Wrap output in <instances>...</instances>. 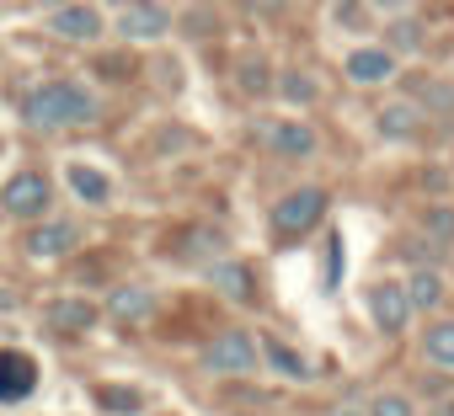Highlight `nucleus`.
I'll use <instances>...</instances> for the list:
<instances>
[{
	"instance_id": "nucleus-1",
	"label": "nucleus",
	"mask_w": 454,
	"mask_h": 416,
	"mask_svg": "<svg viewBox=\"0 0 454 416\" xmlns=\"http://www.w3.org/2000/svg\"><path fill=\"white\" fill-rule=\"evenodd\" d=\"M97 112H102V102L81 81H43L22 102V118L33 128H86V123H97Z\"/></svg>"
},
{
	"instance_id": "nucleus-2",
	"label": "nucleus",
	"mask_w": 454,
	"mask_h": 416,
	"mask_svg": "<svg viewBox=\"0 0 454 416\" xmlns=\"http://www.w3.org/2000/svg\"><path fill=\"white\" fill-rule=\"evenodd\" d=\"M326 220V187H294V192H284L278 203H273V214H268V230H273V241H300V235H310L316 225Z\"/></svg>"
},
{
	"instance_id": "nucleus-3",
	"label": "nucleus",
	"mask_w": 454,
	"mask_h": 416,
	"mask_svg": "<svg viewBox=\"0 0 454 416\" xmlns=\"http://www.w3.org/2000/svg\"><path fill=\"white\" fill-rule=\"evenodd\" d=\"M203 368L208 374H224V379H241V374H257L262 368V352H257V336L252 331H219L208 347H203Z\"/></svg>"
},
{
	"instance_id": "nucleus-4",
	"label": "nucleus",
	"mask_w": 454,
	"mask_h": 416,
	"mask_svg": "<svg viewBox=\"0 0 454 416\" xmlns=\"http://www.w3.org/2000/svg\"><path fill=\"white\" fill-rule=\"evenodd\" d=\"M257 144L278 160H310L321 150V134L300 118H257Z\"/></svg>"
},
{
	"instance_id": "nucleus-5",
	"label": "nucleus",
	"mask_w": 454,
	"mask_h": 416,
	"mask_svg": "<svg viewBox=\"0 0 454 416\" xmlns=\"http://www.w3.org/2000/svg\"><path fill=\"white\" fill-rule=\"evenodd\" d=\"M364 304H369V326H374L380 336H406V326L417 320V315H411V304H406L401 278H380V283H369Z\"/></svg>"
},
{
	"instance_id": "nucleus-6",
	"label": "nucleus",
	"mask_w": 454,
	"mask_h": 416,
	"mask_svg": "<svg viewBox=\"0 0 454 416\" xmlns=\"http://www.w3.org/2000/svg\"><path fill=\"white\" fill-rule=\"evenodd\" d=\"M374 134H380L385 144H422V139L433 134V118H427L411 96H401V102H385V107L374 112Z\"/></svg>"
},
{
	"instance_id": "nucleus-7",
	"label": "nucleus",
	"mask_w": 454,
	"mask_h": 416,
	"mask_svg": "<svg viewBox=\"0 0 454 416\" xmlns=\"http://www.w3.org/2000/svg\"><path fill=\"white\" fill-rule=\"evenodd\" d=\"M38 379H43V368L27 347H0V405L27 400L38 389Z\"/></svg>"
},
{
	"instance_id": "nucleus-8",
	"label": "nucleus",
	"mask_w": 454,
	"mask_h": 416,
	"mask_svg": "<svg viewBox=\"0 0 454 416\" xmlns=\"http://www.w3.org/2000/svg\"><path fill=\"white\" fill-rule=\"evenodd\" d=\"M342 75H348L353 86H385V81L401 75V59H395L385 43H358V49L342 59Z\"/></svg>"
},
{
	"instance_id": "nucleus-9",
	"label": "nucleus",
	"mask_w": 454,
	"mask_h": 416,
	"mask_svg": "<svg viewBox=\"0 0 454 416\" xmlns=\"http://www.w3.org/2000/svg\"><path fill=\"white\" fill-rule=\"evenodd\" d=\"M49 197H54V187H49V176H38V171H17V176L6 181V192H0V203H6V214H17V220H33V214H43V208H49Z\"/></svg>"
},
{
	"instance_id": "nucleus-10",
	"label": "nucleus",
	"mask_w": 454,
	"mask_h": 416,
	"mask_svg": "<svg viewBox=\"0 0 454 416\" xmlns=\"http://www.w3.org/2000/svg\"><path fill=\"white\" fill-rule=\"evenodd\" d=\"M75 246H81V225H70V220H49V225L27 230V257L33 262H59Z\"/></svg>"
},
{
	"instance_id": "nucleus-11",
	"label": "nucleus",
	"mask_w": 454,
	"mask_h": 416,
	"mask_svg": "<svg viewBox=\"0 0 454 416\" xmlns=\"http://www.w3.org/2000/svg\"><path fill=\"white\" fill-rule=\"evenodd\" d=\"M49 27L70 43H97L102 38V12L97 6H81V0H65V6H54Z\"/></svg>"
},
{
	"instance_id": "nucleus-12",
	"label": "nucleus",
	"mask_w": 454,
	"mask_h": 416,
	"mask_svg": "<svg viewBox=\"0 0 454 416\" xmlns=\"http://www.w3.org/2000/svg\"><path fill=\"white\" fill-rule=\"evenodd\" d=\"M118 33L134 38V43H155V38L171 33V12L155 6V0H139V6H129V12L118 17Z\"/></svg>"
},
{
	"instance_id": "nucleus-13",
	"label": "nucleus",
	"mask_w": 454,
	"mask_h": 416,
	"mask_svg": "<svg viewBox=\"0 0 454 416\" xmlns=\"http://www.w3.org/2000/svg\"><path fill=\"white\" fill-rule=\"evenodd\" d=\"M401 289H406V304H411V315H433L438 304H443V273L433 267V262H422V267H411L406 278H401Z\"/></svg>"
},
{
	"instance_id": "nucleus-14",
	"label": "nucleus",
	"mask_w": 454,
	"mask_h": 416,
	"mask_svg": "<svg viewBox=\"0 0 454 416\" xmlns=\"http://www.w3.org/2000/svg\"><path fill=\"white\" fill-rule=\"evenodd\" d=\"M417 358L438 374H454V320H427L417 336Z\"/></svg>"
},
{
	"instance_id": "nucleus-15",
	"label": "nucleus",
	"mask_w": 454,
	"mask_h": 416,
	"mask_svg": "<svg viewBox=\"0 0 454 416\" xmlns=\"http://www.w3.org/2000/svg\"><path fill=\"white\" fill-rule=\"evenodd\" d=\"M65 181H70V192H75L81 203H91V208H107V203H113V176L97 171V166H86V160H70V166H65Z\"/></svg>"
},
{
	"instance_id": "nucleus-16",
	"label": "nucleus",
	"mask_w": 454,
	"mask_h": 416,
	"mask_svg": "<svg viewBox=\"0 0 454 416\" xmlns=\"http://www.w3.org/2000/svg\"><path fill=\"white\" fill-rule=\"evenodd\" d=\"M208 283H214L224 299H236V304H252V299H257V278H252L247 262H214V267H208Z\"/></svg>"
},
{
	"instance_id": "nucleus-17",
	"label": "nucleus",
	"mask_w": 454,
	"mask_h": 416,
	"mask_svg": "<svg viewBox=\"0 0 454 416\" xmlns=\"http://www.w3.org/2000/svg\"><path fill=\"white\" fill-rule=\"evenodd\" d=\"M107 315H113V320H123V326H145V320L155 315V294H150V289H139V283L113 289V294H107Z\"/></svg>"
},
{
	"instance_id": "nucleus-18",
	"label": "nucleus",
	"mask_w": 454,
	"mask_h": 416,
	"mask_svg": "<svg viewBox=\"0 0 454 416\" xmlns=\"http://www.w3.org/2000/svg\"><path fill=\"white\" fill-rule=\"evenodd\" d=\"M273 96L289 102V107H316L321 102V81L310 70H278L273 75Z\"/></svg>"
},
{
	"instance_id": "nucleus-19",
	"label": "nucleus",
	"mask_w": 454,
	"mask_h": 416,
	"mask_svg": "<svg viewBox=\"0 0 454 416\" xmlns=\"http://www.w3.org/2000/svg\"><path fill=\"white\" fill-rule=\"evenodd\" d=\"M257 352H262V363H268L273 374H284V379H310V358L294 352L289 342H278V336H257Z\"/></svg>"
},
{
	"instance_id": "nucleus-20",
	"label": "nucleus",
	"mask_w": 454,
	"mask_h": 416,
	"mask_svg": "<svg viewBox=\"0 0 454 416\" xmlns=\"http://www.w3.org/2000/svg\"><path fill=\"white\" fill-rule=\"evenodd\" d=\"M427 118H454V81H443V75H427V81H417V96H411Z\"/></svg>"
},
{
	"instance_id": "nucleus-21",
	"label": "nucleus",
	"mask_w": 454,
	"mask_h": 416,
	"mask_svg": "<svg viewBox=\"0 0 454 416\" xmlns=\"http://www.w3.org/2000/svg\"><path fill=\"white\" fill-rule=\"evenodd\" d=\"M49 326L54 331H91L97 326V304H86V299H54L49 304Z\"/></svg>"
},
{
	"instance_id": "nucleus-22",
	"label": "nucleus",
	"mask_w": 454,
	"mask_h": 416,
	"mask_svg": "<svg viewBox=\"0 0 454 416\" xmlns=\"http://www.w3.org/2000/svg\"><path fill=\"white\" fill-rule=\"evenodd\" d=\"M332 22H337L342 33H353V38H369L380 17L369 12V0H332Z\"/></svg>"
},
{
	"instance_id": "nucleus-23",
	"label": "nucleus",
	"mask_w": 454,
	"mask_h": 416,
	"mask_svg": "<svg viewBox=\"0 0 454 416\" xmlns=\"http://www.w3.org/2000/svg\"><path fill=\"white\" fill-rule=\"evenodd\" d=\"M236 81H241L247 96H268V91H273V65H268L262 54H247L241 70H236Z\"/></svg>"
},
{
	"instance_id": "nucleus-24",
	"label": "nucleus",
	"mask_w": 454,
	"mask_h": 416,
	"mask_svg": "<svg viewBox=\"0 0 454 416\" xmlns=\"http://www.w3.org/2000/svg\"><path fill=\"white\" fill-rule=\"evenodd\" d=\"M97 405L113 411V416H139V411H145V395L129 389V384H102V389H97Z\"/></svg>"
},
{
	"instance_id": "nucleus-25",
	"label": "nucleus",
	"mask_w": 454,
	"mask_h": 416,
	"mask_svg": "<svg viewBox=\"0 0 454 416\" xmlns=\"http://www.w3.org/2000/svg\"><path fill=\"white\" fill-rule=\"evenodd\" d=\"M385 49H390L395 59L411 54V49H422V22H417V17H395L390 33H385Z\"/></svg>"
},
{
	"instance_id": "nucleus-26",
	"label": "nucleus",
	"mask_w": 454,
	"mask_h": 416,
	"mask_svg": "<svg viewBox=\"0 0 454 416\" xmlns=\"http://www.w3.org/2000/svg\"><path fill=\"white\" fill-rule=\"evenodd\" d=\"M364 416H417V405H411V395H401V389H380Z\"/></svg>"
},
{
	"instance_id": "nucleus-27",
	"label": "nucleus",
	"mask_w": 454,
	"mask_h": 416,
	"mask_svg": "<svg viewBox=\"0 0 454 416\" xmlns=\"http://www.w3.org/2000/svg\"><path fill=\"white\" fill-rule=\"evenodd\" d=\"M422 235L438 246H454V208H427L422 214Z\"/></svg>"
},
{
	"instance_id": "nucleus-28",
	"label": "nucleus",
	"mask_w": 454,
	"mask_h": 416,
	"mask_svg": "<svg viewBox=\"0 0 454 416\" xmlns=\"http://www.w3.org/2000/svg\"><path fill=\"white\" fill-rule=\"evenodd\" d=\"M289 12V0H247V17H262V22H278Z\"/></svg>"
},
{
	"instance_id": "nucleus-29",
	"label": "nucleus",
	"mask_w": 454,
	"mask_h": 416,
	"mask_svg": "<svg viewBox=\"0 0 454 416\" xmlns=\"http://www.w3.org/2000/svg\"><path fill=\"white\" fill-rule=\"evenodd\" d=\"M369 12L385 17V22H395V17H411V0H369Z\"/></svg>"
},
{
	"instance_id": "nucleus-30",
	"label": "nucleus",
	"mask_w": 454,
	"mask_h": 416,
	"mask_svg": "<svg viewBox=\"0 0 454 416\" xmlns=\"http://www.w3.org/2000/svg\"><path fill=\"white\" fill-rule=\"evenodd\" d=\"M12 304H17V299H12V294H6V289H0V310H12Z\"/></svg>"
},
{
	"instance_id": "nucleus-31",
	"label": "nucleus",
	"mask_w": 454,
	"mask_h": 416,
	"mask_svg": "<svg viewBox=\"0 0 454 416\" xmlns=\"http://www.w3.org/2000/svg\"><path fill=\"white\" fill-rule=\"evenodd\" d=\"M231 416H268V411H231Z\"/></svg>"
},
{
	"instance_id": "nucleus-32",
	"label": "nucleus",
	"mask_w": 454,
	"mask_h": 416,
	"mask_svg": "<svg viewBox=\"0 0 454 416\" xmlns=\"http://www.w3.org/2000/svg\"><path fill=\"white\" fill-rule=\"evenodd\" d=\"M332 416H364V411H332Z\"/></svg>"
},
{
	"instance_id": "nucleus-33",
	"label": "nucleus",
	"mask_w": 454,
	"mask_h": 416,
	"mask_svg": "<svg viewBox=\"0 0 454 416\" xmlns=\"http://www.w3.org/2000/svg\"><path fill=\"white\" fill-rule=\"evenodd\" d=\"M49 6H65V0H49Z\"/></svg>"
}]
</instances>
